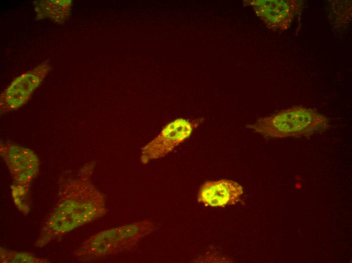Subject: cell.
<instances>
[{"label":"cell","mask_w":352,"mask_h":263,"mask_svg":"<svg viewBox=\"0 0 352 263\" xmlns=\"http://www.w3.org/2000/svg\"><path fill=\"white\" fill-rule=\"evenodd\" d=\"M104 209L103 196L87 180H69L61 189L58 202L41 229L34 246H45L99 217Z\"/></svg>","instance_id":"1"},{"label":"cell","mask_w":352,"mask_h":263,"mask_svg":"<svg viewBox=\"0 0 352 263\" xmlns=\"http://www.w3.org/2000/svg\"><path fill=\"white\" fill-rule=\"evenodd\" d=\"M247 127L268 138L305 137L324 132L330 127L324 115L301 106L291 107L260 118Z\"/></svg>","instance_id":"2"},{"label":"cell","mask_w":352,"mask_h":263,"mask_svg":"<svg viewBox=\"0 0 352 263\" xmlns=\"http://www.w3.org/2000/svg\"><path fill=\"white\" fill-rule=\"evenodd\" d=\"M202 121L201 118L191 122L181 118L168 123L143 149L142 160L145 162L151 159L164 156L189 138L194 129Z\"/></svg>","instance_id":"3"},{"label":"cell","mask_w":352,"mask_h":263,"mask_svg":"<svg viewBox=\"0 0 352 263\" xmlns=\"http://www.w3.org/2000/svg\"><path fill=\"white\" fill-rule=\"evenodd\" d=\"M51 68L46 61L15 78L1 96V111L8 112L24 105Z\"/></svg>","instance_id":"4"},{"label":"cell","mask_w":352,"mask_h":263,"mask_svg":"<svg viewBox=\"0 0 352 263\" xmlns=\"http://www.w3.org/2000/svg\"><path fill=\"white\" fill-rule=\"evenodd\" d=\"M253 7L255 13L270 28L286 30L300 14L303 3L297 0L245 1Z\"/></svg>","instance_id":"5"},{"label":"cell","mask_w":352,"mask_h":263,"mask_svg":"<svg viewBox=\"0 0 352 263\" xmlns=\"http://www.w3.org/2000/svg\"><path fill=\"white\" fill-rule=\"evenodd\" d=\"M1 153L16 184L29 189L30 183L38 170L37 156L29 149L14 145L1 147Z\"/></svg>","instance_id":"6"},{"label":"cell","mask_w":352,"mask_h":263,"mask_svg":"<svg viewBox=\"0 0 352 263\" xmlns=\"http://www.w3.org/2000/svg\"><path fill=\"white\" fill-rule=\"evenodd\" d=\"M243 193L238 183L226 179L206 181L200 187L197 196L199 202L211 207H224L235 204Z\"/></svg>","instance_id":"7"},{"label":"cell","mask_w":352,"mask_h":263,"mask_svg":"<svg viewBox=\"0 0 352 263\" xmlns=\"http://www.w3.org/2000/svg\"><path fill=\"white\" fill-rule=\"evenodd\" d=\"M71 6V0L37 1L35 2L36 18H47L56 23H63L70 14Z\"/></svg>","instance_id":"8"},{"label":"cell","mask_w":352,"mask_h":263,"mask_svg":"<svg viewBox=\"0 0 352 263\" xmlns=\"http://www.w3.org/2000/svg\"><path fill=\"white\" fill-rule=\"evenodd\" d=\"M0 258L1 262H48L47 259L37 257L30 253L17 252L1 248Z\"/></svg>","instance_id":"9"},{"label":"cell","mask_w":352,"mask_h":263,"mask_svg":"<svg viewBox=\"0 0 352 263\" xmlns=\"http://www.w3.org/2000/svg\"><path fill=\"white\" fill-rule=\"evenodd\" d=\"M12 194L15 205L24 213L29 210L28 189L15 184L12 186Z\"/></svg>","instance_id":"10"}]
</instances>
